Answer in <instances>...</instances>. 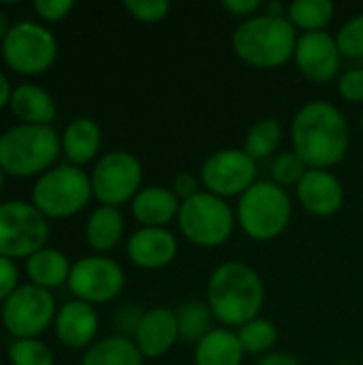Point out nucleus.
<instances>
[{
  "instance_id": "42",
  "label": "nucleus",
  "mask_w": 363,
  "mask_h": 365,
  "mask_svg": "<svg viewBox=\"0 0 363 365\" xmlns=\"http://www.w3.org/2000/svg\"><path fill=\"white\" fill-rule=\"evenodd\" d=\"M4 182H6V173L2 171V167H0V190L4 188Z\"/></svg>"
},
{
  "instance_id": "1",
  "label": "nucleus",
  "mask_w": 363,
  "mask_h": 365,
  "mask_svg": "<svg viewBox=\"0 0 363 365\" xmlns=\"http://www.w3.org/2000/svg\"><path fill=\"white\" fill-rule=\"evenodd\" d=\"M293 152L308 169H332L340 165L351 145V130L344 113L327 101L302 105L291 124Z\"/></svg>"
},
{
  "instance_id": "13",
  "label": "nucleus",
  "mask_w": 363,
  "mask_h": 365,
  "mask_svg": "<svg viewBox=\"0 0 363 365\" xmlns=\"http://www.w3.org/2000/svg\"><path fill=\"white\" fill-rule=\"evenodd\" d=\"M199 180L205 192L220 199L242 197L257 182V160H252L244 148H225L203 160Z\"/></svg>"
},
{
  "instance_id": "25",
  "label": "nucleus",
  "mask_w": 363,
  "mask_h": 365,
  "mask_svg": "<svg viewBox=\"0 0 363 365\" xmlns=\"http://www.w3.org/2000/svg\"><path fill=\"white\" fill-rule=\"evenodd\" d=\"M143 361L145 359L133 338L116 334L98 338L88 351H83L79 365H143Z\"/></svg>"
},
{
  "instance_id": "2",
  "label": "nucleus",
  "mask_w": 363,
  "mask_h": 365,
  "mask_svg": "<svg viewBox=\"0 0 363 365\" xmlns=\"http://www.w3.org/2000/svg\"><path fill=\"white\" fill-rule=\"evenodd\" d=\"M265 287L255 267L242 261L220 263L208 280V306L223 327H242L261 317Z\"/></svg>"
},
{
  "instance_id": "43",
  "label": "nucleus",
  "mask_w": 363,
  "mask_h": 365,
  "mask_svg": "<svg viewBox=\"0 0 363 365\" xmlns=\"http://www.w3.org/2000/svg\"><path fill=\"white\" fill-rule=\"evenodd\" d=\"M362 133H363V113H362Z\"/></svg>"
},
{
  "instance_id": "21",
  "label": "nucleus",
  "mask_w": 363,
  "mask_h": 365,
  "mask_svg": "<svg viewBox=\"0 0 363 365\" xmlns=\"http://www.w3.org/2000/svg\"><path fill=\"white\" fill-rule=\"evenodd\" d=\"M9 109L15 115L17 124L51 126L56 115H58V107H56L53 96L43 86L32 83V81L17 83L13 88Z\"/></svg>"
},
{
  "instance_id": "7",
  "label": "nucleus",
  "mask_w": 363,
  "mask_h": 365,
  "mask_svg": "<svg viewBox=\"0 0 363 365\" xmlns=\"http://www.w3.org/2000/svg\"><path fill=\"white\" fill-rule=\"evenodd\" d=\"M58 38L41 21L21 19L11 24L0 43L2 62L17 75L36 77L47 73L58 60Z\"/></svg>"
},
{
  "instance_id": "18",
  "label": "nucleus",
  "mask_w": 363,
  "mask_h": 365,
  "mask_svg": "<svg viewBox=\"0 0 363 365\" xmlns=\"http://www.w3.org/2000/svg\"><path fill=\"white\" fill-rule=\"evenodd\" d=\"M178 340H180V327H178L175 312L163 306L145 310L133 334V342L137 344L143 359L165 357L178 344Z\"/></svg>"
},
{
  "instance_id": "20",
  "label": "nucleus",
  "mask_w": 363,
  "mask_h": 365,
  "mask_svg": "<svg viewBox=\"0 0 363 365\" xmlns=\"http://www.w3.org/2000/svg\"><path fill=\"white\" fill-rule=\"evenodd\" d=\"M182 201L167 186H145L131 201V214L141 227L167 229L169 222L178 220Z\"/></svg>"
},
{
  "instance_id": "31",
  "label": "nucleus",
  "mask_w": 363,
  "mask_h": 365,
  "mask_svg": "<svg viewBox=\"0 0 363 365\" xmlns=\"http://www.w3.org/2000/svg\"><path fill=\"white\" fill-rule=\"evenodd\" d=\"M308 173V165L291 150V152H282L274 158L272 163V182L282 186V188H291L304 180V175Z\"/></svg>"
},
{
  "instance_id": "23",
  "label": "nucleus",
  "mask_w": 363,
  "mask_h": 365,
  "mask_svg": "<svg viewBox=\"0 0 363 365\" xmlns=\"http://www.w3.org/2000/svg\"><path fill=\"white\" fill-rule=\"evenodd\" d=\"M244 349L229 327H214L195 344V365H242Z\"/></svg>"
},
{
  "instance_id": "15",
  "label": "nucleus",
  "mask_w": 363,
  "mask_h": 365,
  "mask_svg": "<svg viewBox=\"0 0 363 365\" xmlns=\"http://www.w3.org/2000/svg\"><path fill=\"white\" fill-rule=\"evenodd\" d=\"M101 319L96 306L79 299L62 304L53 319V334L58 342L71 351H88L98 338Z\"/></svg>"
},
{
  "instance_id": "29",
  "label": "nucleus",
  "mask_w": 363,
  "mask_h": 365,
  "mask_svg": "<svg viewBox=\"0 0 363 365\" xmlns=\"http://www.w3.org/2000/svg\"><path fill=\"white\" fill-rule=\"evenodd\" d=\"M235 334L240 338V344H242L244 353H248V355L265 357V355L274 353V346L278 342L276 325L270 319H263V317H257V319L248 321Z\"/></svg>"
},
{
  "instance_id": "24",
  "label": "nucleus",
  "mask_w": 363,
  "mask_h": 365,
  "mask_svg": "<svg viewBox=\"0 0 363 365\" xmlns=\"http://www.w3.org/2000/svg\"><path fill=\"white\" fill-rule=\"evenodd\" d=\"M124 237V216L118 207L98 205L90 212L86 222V242L94 255L113 250Z\"/></svg>"
},
{
  "instance_id": "9",
  "label": "nucleus",
  "mask_w": 363,
  "mask_h": 365,
  "mask_svg": "<svg viewBox=\"0 0 363 365\" xmlns=\"http://www.w3.org/2000/svg\"><path fill=\"white\" fill-rule=\"evenodd\" d=\"M49 220L30 201L0 203V257L19 261L30 259L47 246Z\"/></svg>"
},
{
  "instance_id": "11",
  "label": "nucleus",
  "mask_w": 363,
  "mask_h": 365,
  "mask_svg": "<svg viewBox=\"0 0 363 365\" xmlns=\"http://www.w3.org/2000/svg\"><path fill=\"white\" fill-rule=\"evenodd\" d=\"M58 306L51 291L34 284H19L13 295L2 304L0 321L13 340L39 338L53 327Z\"/></svg>"
},
{
  "instance_id": "12",
  "label": "nucleus",
  "mask_w": 363,
  "mask_h": 365,
  "mask_svg": "<svg viewBox=\"0 0 363 365\" xmlns=\"http://www.w3.org/2000/svg\"><path fill=\"white\" fill-rule=\"evenodd\" d=\"M126 274L122 265L105 255L81 257L73 263L68 276V291L75 299L90 306L109 304L124 291Z\"/></svg>"
},
{
  "instance_id": "4",
  "label": "nucleus",
  "mask_w": 363,
  "mask_h": 365,
  "mask_svg": "<svg viewBox=\"0 0 363 365\" xmlns=\"http://www.w3.org/2000/svg\"><path fill=\"white\" fill-rule=\"evenodd\" d=\"M60 154L62 141L53 126L15 124L0 133V167L11 178H41Z\"/></svg>"
},
{
  "instance_id": "34",
  "label": "nucleus",
  "mask_w": 363,
  "mask_h": 365,
  "mask_svg": "<svg viewBox=\"0 0 363 365\" xmlns=\"http://www.w3.org/2000/svg\"><path fill=\"white\" fill-rule=\"evenodd\" d=\"M338 96L351 105H362L363 103V68H351L338 77L336 83Z\"/></svg>"
},
{
  "instance_id": "14",
  "label": "nucleus",
  "mask_w": 363,
  "mask_h": 365,
  "mask_svg": "<svg viewBox=\"0 0 363 365\" xmlns=\"http://www.w3.org/2000/svg\"><path fill=\"white\" fill-rule=\"evenodd\" d=\"M295 66L300 73L312 81V83H329L336 79L340 71V49L336 43V36L325 32H304L297 36L295 53H293Z\"/></svg>"
},
{
  "instance_id": "40",
  "label": "nucleus",
  "mask_w": 363,
  "mask_h": 365,
  "mask_svg": "<svg viewBox=\"0 0 363 365\" xmlns=\"http://www.w3.org/2000/svg\"><path fill=\"white\" fill-rule=\"evenodd\" d=\"M11 94H13L11 81H9V77L0 71V111H2L4 107H9V103H11Z\"/></svg>"
},
{
  "instance_id": "28",
  "label": "nucleus",
  "mask_w": 363,
  "mask_h": 365,
  "mask_svg": "<svg viewBox=\"0 0 363 365\" xmlns=\"http://www.w3.org/2000/svg\"><path fill=\"white\" fill-rule=\"evenodd\" d=\"M282 143V126L274 118H263L250 126L244 139V152L252 160L270 158Z\"/></svg>"
},
{
  "instance_id": "39",
  "label": "nucleus",
  "mask_w": 363,
  "mask_h": 365,
  "mask_svg": "<svg viewBox=\"0 0 363 365\" xmlns=\"http://www.w3.org/2000/svg\"><path fill=\"white\" fill-rule=\"evenodd\" d=\"M255 365H302L297 357H293L291 353H282V351H274L265 357H259Z\"/></svg>"
},
{
  "instance_id": "33",
  "label": "nucleus",
  "mask_w": 363,
  "mask_h": 365,
  "mask_svg": "<svg viewBox=\"0 0 363 365\" xmlns=\"http://www.w3.org/2000/svg\"><path fill=\"white\" fill-rule=\"evenodd\" d=\"M124 9L141 24H158L169 15L171 4L167 0H124Z\"/></svg>"
},
{
  "instance_id": "22",
  "label": "nucleus",
  "mask_w": 363,
  "mask_h": 365,
  "mask_svg": "<svg viewBox=\"0 0 363 365\" xmlns=\"http://www.w3.org/2000/svg\"><path fill=\"white\" fill-rule=\"evenodd\" d=\"M71 267L73 263L68 261V257L51 246H45L39 252H34L30 259H26L28 282L45 291H53L60 289L62 284H68Z\"/></svg>"
},
{
  "instance_id": "35",
  "label": "nucleus",
  "mask_w": 363,
  "mask_h": 365,
  "mask_svg": "<svg viewBox=\"0 0 363 365\" xmlns=\"http://www.w3.org/2000/svg\"><path fill=\"white\" fill-rule=\"evenodd\" d=\"M32 9L36 17L41 19V24H58L73 13L75 2L73 0H36Z\"/></svg>"
},
{
  "instance_id": "6",
  "label": "nucleus",
  "mask_w": 363,
  "mask_h": 365,
  "mask_svg": "<svg viewBox=\"0 0 363 365\" xmlns=\"http://www.w3.org/2000/svg\"><path fill=\"white\" fill-rule=\"evenodd\" d=\"M94 199L90 173L68 163L56 165L36 178L30 190V203L47 220L73 218Z\"/></svg>"
},
{
  "instance_id": "44",
  "label": "nucleus",
  "mask_w": 363,
  "mask_h": 365,
  "mask_svg": "<svg viewBox=\"0 0 363 365\" xmlns=\"http://www.w3.org/2000/svg\"><path fill=\"white\" fill-rule=\"evenodd\" d=\"M0 365H2V359H0Z\"/></svg>"
},
{
  "instance_id": "36",
  "label": "nucleus",
  "mask_w": 363,
  "mask_h": 365,
  "mask_svg": "<svg viewBox=\"0 0 363 365\" xmlns=\"http://www.w3.org/2000/svg\"><path fill=\"white\" fill-rule=\"evenodd\" d=\"M19 287V267L15 261L0 257V306L13 295Z\"/></svg>"
},
{
  "instance_id": "16",
  "label": "nucleus",
  "mask_w": 363,
  "mask_h": 365,
  "mask_svg": "<svg viewBox=\"0 0 363 365\" xmlns=\"http://www.w3.org/2000/svg\"><path fill=\"white\" fill-rule=\"evenodd\" d=\"M297 203L317 218H329L344 205V186L329 169H308L295 188Z\"/></svg>"
},
{
  "instance_id": "10",
  "label": "nucleus",
  "mask_w": 363,
  "mask_h": 365,
  "mask_svg": "<svg viewBox=\"0 0 363 365\" xmlns=\"http://www.w3.org/2000/svg\"><path fill=\"white\" fill-rule=\"evenodd\" d=\"M92 195L101 205L118 207L131 203L143 188V167L126 150H111L94 163L90 171Z\"/></svg>"
},
{
  "instance_id": "32",
  "label": "nucleus",
  "mask_w": 363,
  "mask_h": 365,
  "mask_svg": "<svg viewBox=\"0 0 363 365\" xmlns=\"http://www.w3.org/2000/svg\"><path fill=\"white\" fill-rule=\"evenodd\" d=\"M336 43L342 58H363V13L349 17L336 32Z\"/></svg>"
},
{
  "instance_id": "19",
  "label": "nucleus",
  "mask_w": 363,
  "mask_h": 365,
  "mask_svg": "<svg viewBox=\"0 0 363 365\" xmlns=\"http://www.w3.org/2000/svg\"><path fill=\"white\" fill-rule=\"evenodd\" d=\"M60 141L66 163L81 169L92 160H98L96 156L101 154L103 148V130L96 124V120L88 115H79L64 126Z\"/></svg>"
},
{
  "instance_id": "27",
  "label": "nucleus",
  "mask_w": 363,
  "mask_h": 365,
  "mask_svg": "<svg viewBox=\"0 0 363 365\" xmlns=\"http://www.w3.org/2000/svg\"><path fill=\"white\" fill-rule=\"evenodd\" d=\"M178 327H180V340L188 344H197L201 338H205L214 327L212 323L216 321L208 302H184L175 310Z\"/></svg>"
},
{
  "instance_id": "38",
  "label": "nucleus",
  "mask_w": 363,
  "mask_h": 365,
  "mask_svg": "<svg viewBox=\"0 0 363 365\" xmlns=\"http://www.w3.org/2000/svg\"><path fill=\"white\" fill-rule=\"evenodd\" d=\"M220 6L229 15L240 17L242 21L250 19V17H255V15H259L263 11V2H259V0H223Z\"/></svg>"
},
{
  "instance_id": "5",
  "label": "nucleus",
  "mask_w": 363,
  "mask_h": 365,
  "mask_svg": "<svg viewBox=\"0 0 363 365\" xmlns=\"http://www.w3.org/2000/svg\"><path fill=\"white\" fill-rule=\"evenodd\" d=\"M235 218L246 237L272 242L287 231L293 218V203L287 188L267 180H257L240 197Z\"/></svg>"
},
{
  "instance_id": "26",
  "label": "nucleus",
  "mask_w": 363,
  "mask_h": 365,
  "mask_svg": "<svg viewBox=\"0 0 363 365\" xmlns=\"http://www.w3.org/2000/svg\"><path fill=\"white\" fill-rule=\"evenodd\" d=\"M336 4L332 0H295L287 9V19L293 28L304 32H325V28L334 21Z\"/></svg>"
},
{
  "instance_id": "3",
  "label": "nucleus",
  "mask_w": 363,
  "mask_h": 365,
  "mask_svg": "<svg viewBox=\"0 0 363 365\" xmlns=\"http://www.w3.org/2000/svg\"><path fill=\"white\" fill-rule=\"evenodd\" d=\"M300 32L287 17L259 13L244 19L231 36L233 53L252 68H280L293 60Z\"/></svg>"
},
{
  "instance_id": "30",
  "label": "nucleus",
  "mask_w": 363,
  "mask_h": 365,
  "mask_svg": "<svg viewBox=\"0 0 363 365\" xmlns=\"http://www.w3.org/2000/svg\"><path fill=\"white\" fill-rule=\"evenodd\" d=\"M6 355L11 365H56L51 349L39 338L13 340Z\"/></svg>"
},
{
  "instance_id": "17",
  "label": "nucleus",
  "mask_w": 363,
  "mask_h": 365,
  "mask_svg": "<svg viewBox=\"0 0 363 365\" xmlns=\"http://www.w3.org/2000/svg\"><path fill=\"white\" fill-rule=\"evenodd\" d=\"M178 237L169 229L139 227L126 240V257L139 269H163L178 257Z\"/></svg>"
},
{
  "instance_id": "8",
  "label": "nucleus",
  "mask_w": 363,
  "mask_h": 365,
  "mask_svg": "<svg viewBox=\"0 0 363 365\" xmlns=\"http://www.w3.org/2000/svg\"><path fill=\"white\" fill-rule=\"evenodd\" d=\"M235 210L212 192H197L182 201L178 214L180 233L199 248H218L227 244L235 231Z\"/></svg>"
},
{
  "instance_id": "41",
  "label": "nucleus",
  "mask_w": 363,
  "mask_h": 365,
  "mask_svg": "<svg viewBox=\"0 0 363 365\" xmlns=\"http://www.w3.org/2000/svg\"><path fill=\"white\" fill-rule=\"evenodd\" d=\"M9 28H11V24H9V19H6L4 11L0 9V43L4 41V36H6V32H9Z\"/></svg>"
},
{
  "instance_id": "37",
  "label": "nucleus",
  "mask_w": 363,
  "mask_h": 365,
  "mask_svg": "<svg viewBox=\"0 0 363 365\" xmlns=\"http://www.w3.org/2000/svg\"><path fill=\"white\" fill-rule=\"evenodd\" d=\"M169 188L173 190V195H175L180 201H186V199H190V197H195L197 192L203 190L201 180H199L197 175H193L190 171H180L178 175H173Z\"/></svg>"
}]
</instances>
